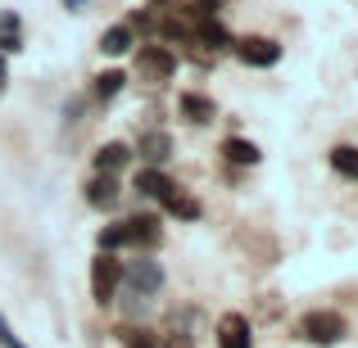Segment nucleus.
Here are the masks:
<instances>
[{"mask_svg":"<svg viewBox=\"0 0 358 348\" xmlns=\"http://www.w3.org/2000/svg\"><path fill=\"white\" fill-rule=\"evenodd\" d=\"M5 86H9V54H0V96H5Z\"/></svg>","mask_w":358,"mask_h":348,"instance_id":"nucleus-25","label":"nucleus"},{"mask_svg":"<svg viewBox=\"0 0 358 348\" xmlns=\"http://www.w3.org/2000/svg\"><path fill=\"white\" fill-rule=\"evenodd\" d=\"M159 204H164V213L177 218V222H200L204 218V204L195 199L191 190H182V186H168V190L159 195Z\"/></svg>","mask_w":358,"mask_h":348,"instance_id":"nucleus-9","label":"nucleus"},{"mask_svg":"<svg viewBox=\"0 0 358 348\" xmlns=\"http://www.w3.org/2000/svg\"><path fill=\"white\" fill-rule=\"evenodd\" d=\"M96 249H109V253L127 249V231H122V222H109V227H100V235H96Z\"/></svg>","mask_w":358,"mask_h":348,"instance_id":"nucleus-19","label":"nucleus"},{"mask_svg":"<svg viewBox=\"0 0 358 348\" xmlns=\"http://www.w3.org/2000/svg\"><path fill=\"white\" fill-rule=\"evenodd\" d=\"M177 109H182V118L195 122V127L218 122V105H213L209 96H200V91H182V96H177Z\"/></svg>","mask_w":358,"mask_h":348,"instance_id":"nucleus-11","label":"nucleus"},{"mask_svg":"<svg viewBox=\"0 0 358 348\" xmlns=\"http://www.w3.org/2000/svg\"><path fill=\"white\" fill-rule=\"evenodd\" d=\"M177 77V50H168V45L159 41H145L136 50V82H145V86H168V82Z\"/></svg>","mask_w":358,"mask_h":348,"instance_id":"nucleus-2","label":"nucleus"},{"mask_svg":"<svg viewBox=\"0 0 358 348\" xmlns=\"http://www.w3.org/2000/svg\"><path fill=\"white\" fill-rule=\"evenodd\" d=\"M191 5H195V9H204V14H218L227 0H191Z\"/></svg>","mask_w":358,"mask_h":348,"instance_id":"nucleus-24","label":"nucleus"},{"mask_svg":"<svg viewBox=\"0 0 358 348\" xmlns=\"http://www.w3.org/2000/svg\"><path fill=\"white\" fill-rule=\"evenodd\" d=\"M118 199H122L118 172H96V176L87 181V204H91V209H100V213H114V209H118Z\"/></svg>","mask_w":358,"mask_h":348,"instance_id":"nucleus-8","label":"nucleus"},{"mask_svg":"<svg viewBox=\"0 0 358 348\" xmlns=\"http://www.w3.org/2000/svg\"><path fill=\"white\" fill-rule=\"evenodd\" d=\"M164 348H195V344H191V335H186V331H173L164 340Z\"/></svg>","mask_w":358,"mask_h":348,"instance_id":"nucleus-23","label":"nucleus"},{"mask_svg":"<svg viewBox=\"0 0 358 348\" xmlns=\"http://www.w3.org/2000/svg\"><path fill=\"white\" fill-rule=\"evenodd\" d=\"M222 158H227V163H236V167H259V145H254V140H245V136H227L222 140Z\"/></svg>","mask_w":358,"mask_h":348,"instance_id":"nucleus-16","label":"nucleus"},{"mask_svg":"<svg viewBox=\"0 0 358 348\" xmlns=\"http://www.w3.org/2000/svg\"><path fill=\"white\" fill-rule=\"evenodd\" d=\"M131 45H136V32H131L127 23H114L100 32V54H109V59H118V54H127Z\"/></svg>","mask_w":358,"mask_h":348,"instance_id":"nucleus-14","label":"nucleus"},{"mask_svg":"<svg viewBox=\"0 0 358 348\" xmlns=\"http://www.w3.org/2000/svg\"><path fill=\"white\" fill-rule=\"evenodd\" d=\"M150 5H155V9H159V5H168V0H150Z\"/></svg>","mask_w":358,"mask_h":348,"instance_id":"nucleus-27","label":"nucleus"},{"mask_svg":"<svg viewBox=\"0 0 358 348\" xmlns=\"http://www.w3.org/2000/svg\"><path fill=\"white\" fill-rule=\"evenodd\" d=\"M168 186H173V181H168V172H164V167L145 163V167H141V172H136V186H131V190H136L141 199H159V195H164Z\"/></svg>","mask_w":358,"mask_h":348,"instance_id":"nucleus-17","label":"nucleus"},{"mask_svg":"<svg viewBox=\"0 0 358 348\" xmlns=\"http://www.w3.org/2000/svg\"><path fill=\"white\" fill-rule=\"evenodd\" d=\"M127 163H131V145H122V140H105L96 149V172H122Z\"/></svg>","mask_w":358,"mask_h":348,"instance_id":"nucleus-15","label":"nucleus"},{"mask_svg":"<svg viewBox=\"0 0 358 348\" xmlns=\"http://www.w3.org/2000/svg\"><path fill=\"white\" fill-rule=\"evenodd\" d=\"M131 158H141V163H155V167H164L168 158H173V136L168 131H141L136 136V145H131Z\"/></svg>","mask_w":358,"mask_h":348,"instance_id":"nucleus-7","label":"nucleus"},{"mask_svg":"<svg viewBox=\"0 0 358 348\" xmlns=\"http://www.w3.org/2000/svg\"><path fill=\"white\" fill-rule=\"evenodd\" d=\"M345 335H350V321H345L336 308H313V312H304L295 321V340L317 344V348H336Z\"/></svg>","mask_w":358,"mask_h":348,"instance_id":"nucleus-1","label":"nucleus"},{"mask_svg":"<svg viewBox=\"0 0 358 348\" xmlns=\"http://www.w3.org/2000/svg\"><path fill=\"white\" fill-rule=\"evenodd\" d=\"M122 23H127L131 32H155V23H159V18L150 14V5H145V9H131V14L122 18Z\"/></svg>","mask_w":358,"mask_h":348,"instance_id":"nucleus-21","label":"nucleus"},{"mask_svg":"<svg viewBox=\"0 0 358 348\" xmlns=\"http://www.w3.org/2000/svg\"><path fill=\"white\" fill-rule=\"evenodd\" d=\"M118 285H122V262H118V253L100 249L96 258H91V298H96L100 308H109L118 298Z\"/></svg>","mask_w":358,"mask_h":348,"instance_id":"nucleus-3","label":"nucleus"},{"mask_svg":"<svg viewBox=\"0 0 358 348\" xmlns=\"http://www.w3.org/2000/svg\"><path fill=\"white\" fill-rule=\"evenodd\" d=\"M231 54H236L245 68H277L281 63V41L250 32V36H236V41H231Z\"/></svg>","mask_w":358,"mask_h":348,"instance_id":"nucleus-4","label":"nucleus"},{"mask_svg":"<svg viewBox=\"0 0 358 348\" xmlns=\"http://www.w3.org/2000/svg\"><path fill=\"white\" fill-rule=\"evenodd\" d=\"M213 344L218 348H254V321L245 312H222L213 326Z\"/></svg>","mask_w":358,"mask_h":348,"instance_id":"nucleus-6","label":"nucleus"},{"mask_svg":"<svg viewBox=\"0 0 358 348\" xmlns=\"http://www.w3.org/2000/svg\"><path fill=\"white\" fill-rule=\"evenodd\" d=\"M122 231H127L131 249H155V244L164 240V227H159L155 213H136V218H127V222H122Z\"/></svg>","mask_w":358,"mask_h":348,"instance_id":"nucleus-10","label":"nucleus"},{"mask_svg":"<svg viewBox=\"0 0 358 348\" xmlns=\"http://www.w3.org/2000/svg\"><path fill=\"white\" fill-rule=\"evenodd\" d=\"M0 348H27L23 340H18V331L9 326V317H5V312H0Z\"/></svg>","mask_w":358,"mask_h":348,"instance_id":"nucleus-22","label":"nucleus"},{"mask_svg":"<svg viewBox=\"0 0 358 348\" xmlns=\"http://www.w3.org/2000/svg\"><path fill=\"white\" fill-rule=\"evenodd\" d=\"M122 86H127V73H122V68H105V73H96V77H91V96H96L100 105L118 100Z\"/></svg>","mask_w":358,"mask_h":348,"instance_id":"nucleus-13","label":"nucleus"},{"mask_svg":"<svg viewBox=\"0 0 358 348\" xmlns=\"http://www.w3.org/2000/svg\"><path fill=\"white\" fill-rule=\"evenodd\" d=\"M23 50V14L18 9H0V54Z\"/></svg>","mask_w":358,"mask_h":348,"instance_id":"nucleus-12","label":"nucleus"},{"mask_svg":"<svg viewBox=\"0 0 358 348\" xmlns=\"http://www.w3.org/2000/svg\"><path fill=\"white\" fill-rule=\"evenodd\" d=\"M122 285L136 289V294H145V298H155L159 289H164V267H159L150 253L136 258V262H122Z\"/></svg>","mask_w":358,"mask_h":348,"instance_id":"nucleus-5","label":"nucleus"},{"mask_svg":"<svg viewBox=\"0 0 358 348\" xmlns=\"http://www.w3.org/2000/svg\"><path fill=\"white\" fill-rule=\"evenodd\" d=\"M327 163H331L336 176H345V181H358V145H336L331 154H327Z\"/></svg>","mask_w":358,"mask_h":348,"instance_id":"nucleus-18","label":"nucleus"},{"mask_svg":"<svg viewBox=\"0 0 358 348\" xmlns=\"http://www.w3.org/2000/svg\"><path fill=\"white\" fill-rule=\"evenodd\" d=\"M118 340H122V348H159L155 331H145V326H122Z\"/></svg>","mask_w":358,"mask_h":348,"instance_id":"nucleus-20","label":"nucleus"},{"mask_svg":"<svg viewBox=\"0 0 358 348\" xmlns=\"http://www.w3.org/2000/svg\"><path fill=\"white\" fill-rule=\"evenodd\" d=\"M82 5H87V0H64V9H73V14H78Z\"/></svg>","mask_w":358,"mask_h":348,"instance_id":"nucleus-26","label":"nucleus"}]
</instances>
